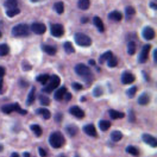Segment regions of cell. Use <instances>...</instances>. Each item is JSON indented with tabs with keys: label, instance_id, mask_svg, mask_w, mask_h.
<instances>
[{
	"label": "cell",
	"instance_id": "3957f363",
	"mask_svg": "<svg viewBox=\"0 0 157 157\" xmlns=\"http://www.w3.org/2000/svg\"><path fill=\"white\" fill-rule=\"evenodd\" d=\"M30 32L29 25L26 24H18L12 28V35L16 37H22V36H28Z\"/></svg>",
	"mask_w": 157,
	"mask_h": 157
},
{
	"label": "cell",
	"instance_id": "8992f818",
	"mask_svg": "<svg viewBox=\"0 0 157 157\" xmlns=\"http://www.w3.org/2000/svg\"><path fill=\"white\" fill-rule=\"evenodd\" d=\"M1 111L6 114H10L12 113L13 111H17L19 112L20 114H26L28 112H26V110H22L20 106H19V104H11V105H5V106L1 107Z\"/></svg>",
	"mask_w": 157,
	"mask_h": 157
},
{
	"label": "cell",
	"instance_id": "9c48e42d",
	"mask_svg": "<svg viewBox=\"0 0 157 157\" xmlns=\"http://www.w3.org/2000/svg\"><path fill=\"white\" fill-rule=\"evenodd\" d=\"M150 49H151L150 44H145L143 47V49L140 51V55H139V62L140 63H145L147 62L148 56H149V52H150Z\"/></svg>",
	"mask_w": 157,
	"mask_h": 157
},
{
	"label": "cell",
	"instance_id": "1f68e13d",
	"mask_svg": "<svg viewBox=\"0 0 157 157\" xmlns=\"http://www.w3.org/2000/svg\"><path fill=\"white\" fill-rule=\"evenodd\" d=\"M126 152H129L130 155H133V156H138V155H139L138 149L135 148V147H132V145H129V147L126 148Z\"/></svg>",
	"mask_w": 157,
	"mask_h": 157
},
{
	"label": "cell",
	"instance_id": "db71d44e",
	"mask_svg": "<svg viewBox=\"0 0 157 157\" xmlns=\"http://www.w3.org/2000/svg\"><path fill=\"white\" fill-rule=\"evenodd\" d=\"M24 157H30V154L29 152H25L24 154Z\"/></svg>",
	"mask_w": 157,
	"mask_h": 157
},
{
	"label": "cell",
	"instance_id": "5b68a950",
	"mask_svg": "<svg viewBox=\"0 0 157 157\" xmlns=\"http://www.w3.org/2000/svg\"><path fill=\"white\" fill-rule=\"evenodd\" d=\"M49 81H50V83H49L45 88H43L44 93H51L52 90H55V89L60 86V82H61L60 77H58L57 75H52V76L49 78Z\"/></svg>",
	"mask_w": 157,
	"mask_h": 157
},
{
	"label": "cell",
	"instance_id": "ac0fdd59",
	"mask_svg": "<svg viewBox=\"0 0 157 157\" xmlns=\"http://www.w3.org/2000/svg\"><path fill=\"white\" fill-rule=\"evenodd\" d=\"M93 23H94V25L97 26V29H98L100 32H104V31H105L104 23H102V20H101L99 17H94V18H93Z\"/></svg>",
	"mask_w": 157,
	"mask_h": 157
},
{
	"label": "cell",
	"instance_id": "f35d334b",
	"mask_svg": "<svg viewBox=\"0 0 157 157\" xmlns=\"http://www.w3.org/2000/svg\"><path fill=\"white\" fill-rule=\"evenodd\" d=\"M107 64H108V67H111V68H114V67H117V64H118V58L112 56V57L108 60Z\"/></svg>",
	"mask_w": 157,
	"mask_h": 157
},
{
	"label": "cell",
	"instance_id": "8fae6325",
	"mask_svg": "<svg viewBox=\"0 0 157 157\" xmlns=\"http://www.w3.org/2000/svg\"><path fill=\"white\" fill-rule=\"evenodd\" d=\"M69 113L73 114L74 117H76V118H78V119H82V118L85 117V112L78 106H72L69 108Z\"/></svg>",
	"mask_w": 157,
	"mask_h": 157
},
{
	"label": "cell",
	"instance_id": "e0dca14e",
	"mask_svg": "<svg viewBox=\"0 0 157 157\" xmlns=\"http://www.w3.org/2000/svg\"><path fill=\"white\" fill-rule=\"evenodd\" d=\"M42 50H43L44 52H47L48 55H55V54H56V48L52 47V45L43 44V45H42Z\"/></svg>",
	"mask_w": 157,
	"mask_h": 157
},
{
	"label": "cell",
	"instance_id": "603a6c76",
	"mask_svg": "<svg viewBox=\"0 0 157 157\" xmlns=\"http://www.w3.org/2000/svg\"><path fill=\"white\" fill-rule=\"evenodd\" d=\"M99 127H100V130H102V131H107V130L111 127V123H110L108 120H100V122H99Z\"/></svg>",
	"mask_w": 157,
	"mask_h": 157
},
{
	"label": "cell",
	"instance_id": "c3c4849f",
	"mask_svg": "<svg viewBox=\"0 0 157 157\" xmlns=\"http://www.w3.org/2000/svg\"><path fill=\"white\" fill-rule=\"evenodd\" d=\"M61 120H62V115H61L60 113H57V114H56V122H57V123H60Z\"/></svg>",
	"mask_w": 157,
	"mask_h": 157
},
{
	"label": "cell",
	"instance_id": "ffe728a7",
	"mask_svg": "<svg viewBox=\"0 0 157 157\" xmlns=\"http://www.w3.org/2000/svg\"><path fill=\"white\" fill-rule=\"evenodd\" d=\"M150 102V97L148 94H142L139 98H138V104L142 105V106H145Z\"/></svg>",
	"mask_w": 157,
	"mask_h": 157
},
{
	"label": "cell",
	"instance_id": "816d5d0a",
	"mask_svg": "<svg viewBox=\"0 0 157 157\" xmlns=\"http://www.w3.org/2000/svg\"><path fill=\"white\" fill-rule=\"evenodd\" d=\"M89 64H90V65H94V64H95V62H94L93 60H89Z\"/></svg>",
	"mask_w": 157,
	"mask_h": 157
},
{
	"label": "cell",
	"instance_id": "484cf974",
	"mask_svg": "<svg viewBox=\"0 0 157 157\" xmlns=\"http://www.w3.org/2000/svg\"><path fill=\"white\" fill-rule=\"evenodd\" d=\"M31 130H32V132H33L37 137H41V135H42V127L39 126V125H37V124L31 125Z\"/></svg>",
	"mask_w": 157,
	"mask_h": 157
},
{
	"label": "cell",
	"instance_id": "4316f807",
	"mask_svg": "<svg viewBox=\"0 0 157 157\" xmlns=\"http://www.w3.org/2000/svg\"><path fill=\"white\" fill-rule=\"evenodd\" d=\"M112 56H113V54H112L111 51H106V52H105V54H102V55L100 56L99 62H100V63H104L105 61H108V60H110Z\"/></svg>",
	"mask_w": 157,
	"mask_h": 157
},
{
	"label": "cell",
	"instance_id": "91938a15",
	"mask_svg": "<svg viewBox=\"0 0 157 157\" xmlns=\"http://www.w3.org/2000/svg\"><path fill=\"white\" fill-rule=\"evenodd\" d=\"M60 157H65V156H60Z\"/></svg>",
	"mask_w": 157,
	"mask_h": 157
},
{
	"label": "cell",
	"instance_id": "681fc988",
	"mask_svg": "<svg viewBox=\"0 0 157 157\" xmlns=\"http://www.w3.org/2000/svg\"><path fill=\"white\" fill-rule=\"evenodd\" d=\"M130 120L131 122H135V114H133V112L131 111V117H130Z\"/></svg>",
	"mask_w": 157,
	"mask_h": 157
},
{
	"label": "cell",
	"instance_id": "4fadbf2b",
	"mask_svg": "<svg viewBox=\"0 0 157 157\" xmlns=\"http://www.w3.org/2000/svg\"><path fill=\"white\" fill-rule=\"evenodd\" d=\"M83 131H85L86 135H88V136H90V137H97V130H95V126H94L93 124L85 125Z\"/></svg>",
	"mask_w": 157,
	"mask_h": 157
},
{
	"label": "cell",
	"instance_id": "94428289",
	"mask_svg": "<svg viewBox=\"0 0 157 157\" xmlns=\"http://www.w3.org/2000/svg\"><path fill=\"white\" fill-rule=\"evenodd\" d=\"M75 157H78V156H75Z\"/></svg>",
	"mask_w": 157,
	"mask_h": 157
},
{
	"label": "cell",
	"instance_id": "4dcf8cb0",
	"mask_svg": "<svg viewBox=\"0 0 157 157\" xmlns=\"http://www.w3.org/2000/svg\"><path fill=\"white\" fill-rule=\"evenodd\" d=\"M10 52V48L7 44H0V56H6Z\"/></svg>",
	"mask_w": 157,
	"mask_h": 157
},
{
	"label": "cell",
	"instance_id": "7c38bea8",
	"mask_svg": "<svg viewBox=\"0 0 157 157\" xmlns=\"http://www.w3.org/2000/svg\"><path fill=\"white\" fill-rule=\"evenodd\" d=\"M133 81H135V75L133 74H131L129 72H125L122 75V82L124 85H130V83H132Z\"/></svg>",
	"mask_w": 157,
	"mask_h": 157
},
{
	"label": "cell",
	"instance_id": "7a4b0ae2",
	"mask_svg": "<svg viewBox=\"0 0 157 157\" xmlns=\"http://www.w3.org/2000/svg\"><path fill=\"white\" fill-rule=\"evenodd\" d=\"M49 143H50V145L52 148H55V149H58L61 148L63 144H64V137L62 136L61 132H58V131H56V132H52L49 137Z\"/></svg>",
	"mask_w": 157,
	"mask_h": 157
},
{
	"label": "cell",
	"instance_id": "74e56055",
	"mask_svg": "<svg viewBox=\"0 0 157 157\" xmlns=\"http://www.w3.org/2000/svg\"><path fill=\"white\" fill-rule=\"evenodd\" d=\"M136 92H137V87H136V86H133V87H131V88H129V89H127L126 94H127V97H129V98H133V97H135V94H136Z\"/></svg>",
	"mask_w": 157,
	"mask_h": 157
},
{
	"label": "cell",
	"instance_id": "52a82bcc",
	"mask_svg": "<svg viewBox=\"0 0 157 157\" xmlns=\"http://www.w3.org/2000/svg\"><path fill=\"white\" fill-rule=\"evenodd\" d=\"M50 32H51V35L54 37H61L64 33L63 26L61 24H52L50 26Z\"/></svg>",
	"mask_w": 157,
	"mask_h": 157
},
{
	"label": "cell",
	"instance_id": "bcb514c9",
	"mask_svg": "<svg viewBox=\"0 0 157 157\" xmlns=\"http://www.w3.org/2000/svg\"><path fill=\"white\" fill-rule=\"evenodd\" d=\"M4 75H5V68L0 65V78H3V77H4Z\"/></svg>",
	"mask_w": 157,
	"mask_h": 157
},
{
	"label": "cell",
	"instance_id": "7bdbcfd3",
	"mask_svg": "<svg viewBox=\"0 0 157 157\" xmlns=\"http://www.w3.org/2000/svg\"><path fill=\"white\" fill-rule=\"evenodd\" d=\"M73 87L76 89V90H80V89H82V85H80V83H77V82H75V83H73Z\"/></svg>",
	"mask_w": 157,
	"mask_h": 157
},
{
	"label": "cell",
	"instance_id": "f546056e",
	"mask_svg": "<svg viewBox=\"0 0 157 157\" xmlns=\"http://www.w3.org/2000/svg\"><path fill=\"white\" fill-rule=\"evenodd\" d=\"M55 11L58 13V15H62V13L64 12V5H63V3L62 1H57V3H55Z\"/></svg>",
	"mask_w": 157,
	"mask_h": 157
},
{
	"label": "cell",
	"instance_id": "d6986e66",
	"mask_svg": "<svg viewBox=\"0 0 157 157\" xmlns=\"http://www.w3.org/2000/svg\"><path fill=\"white\" fill-rule=\"evenodd\" d=\"M37 114L42 115V117L44 118V119H50V117H51L50 111H49V110H47V108H44V107L38 108V110H37Z\"/></svg>",
	"mask_w": 157,
	"mask_h": 157
},
{
	"label": "cell",
	"instance_id": "ba28073f",
	"mask_svg": "<svg viewBox=\"0 0 157 157\" xmlns=\"http://www.w3.org/2000/svg\"><path fill=\"white\" fill-rule=\"evenodd\" d=\"M31 31H33L36 35H43L47 31V26L42 23H33L31 25Z\"/></svg>",
	"mask_w": 157,
	"mask_h": 157
},
{
	"label": "cell",
	"instance_id": "6f0895ef",
	"mask_svg": "<svg viewBox=\"0 0 157 157\" xmlns=\"http://www.w3.org/2000/svg\"><path fill=\"white\" fill-rule=\"evenodd\" d=\"M3 150V145H1V144H0V151H1Z\"/></svg>",
	"mask_w": 157,
	"mask_h": 157
},
{
	"label": "cell",
	"instance_id": "e575fe53",
	"mask_svg": "<svg viewBox=\"0 0 157 157\" xmlns=\"http://www.w3.org/2000/svg\"><path fill=\"white\" fill-rule=\"evenodd\" d=\"M33 101H35V88H32V89L30 90L29 97H28V100H26V104L31 105V104H33Z\"/></svg>",
	"mask_w": 157,
	"mask_h": 157
},
{
	"label": "cell",
	"instance_id": "cb8c5ba5",
	"mask_svg": "<svg viewBox=\"0 0 157 157\" xmlns=\"http://www.w3.org/2000/svg\"><path fill=\"white\" fill-rule=\"evenodd\" d=\"M19 13H20V10H19L18 7H15V8H7V11H6V15H7L8 17H15V16L19 15Z\"/></svg>",
	"mask_w": 157,
	"mask_h": 157
},
{
	"label": "cell",
	"instance_id": "ee69618b",
	"mask_svg": "<svg viewBox=\"0 0 157 157\" xmlns=\"http://www.w3.org/2000/svg\"><path fill=\"white\" fill-rule=\"evenodd\" d=\"M23 68H25V70H30L31 69V65L28 64V62H23Z\"/></svg>",
	"mask_w": 157,
	"mask_h": 157
},
{
	"label": "cell",
	"instance_id": "6da1fadb",
	"mask_svg": "<svg viewBox=\"0 0 157 157\" xmlns=\"http://www.w3.org/2000/svg\"><path fill=\"white\" fill-rule=\"evenodd\" d=\"M75 73L78 76H82L87 83H90L92 81H93V75H92V73H90V69L83 63H78V64L75 65Z\"/></svg>",
	"mask_w": 157,
	"mask_h": 157
},
{
	"label": "cell",
	"instance_id": "d4e9b609",
	"mask_svg": "<svg viewBox=\"0 0 157 157\" xmlns=\"http://www.w3.org/2000/svg\"><path fill=\"white\" fill-rule=\"evenodd\" d=\"M135 52H136V43L133 41H131L127 44V54L129 55H133Z\"/></svg>",
	"mask_w": 157,
	"mask_h": 157
},
{
	"label": "cell",
	"instance_id": "8d00e7d4",
	"mask_svg": "<svg viewBox=\"0 0 157 157\" xmlns=\"http://www.w3.org/2000/svg\"><path fill=\"white\" fill-rule=\"evenodd\" d=\"M125 12H126V17H127V19L129 18H131L132 16H135V8L132 7V6H127L126 7V10H125Z\"/></svg>",
	"mask_w": 157,
	"mask_h": 157
},
{
	"label": "cell",
	"instance_id": "7dc6e473",
	"mask_svg": "<svg viewBox=\"0 0 157 157\" xmlns=\"http://www.w3.org/2000/svg\"><path fill=\"white\" fill-rule=\"evenodd\" d=\"M63 98H65V100H67V101H69V100H70L73 97H72V94H70V93H65Z\"/></svg>",
	"mask_w": 157,
	"mask_h": 157
},
{
	"label": "cell",
	"instance_id": "44dd1931",
	"mask_svg": "<svg viewBox=\"0 0 157 157\" xmlns=\"http://www.w3.org/2000/svg\"><path fill=\"white\" fill-rule=\"evenodd\" d=\"M110 115L112 117V119H122L124 118V113L119 112V111H115V110H110Z\"/></svg>",
	"mask_w": 157,
	"mask_h": 157
},
{
	"label": "cell",
	"instance_id": "f907efd6",
	"mask_svg": "<svg viewBox=\"0 0 157 157\" xmlns=\"http://www.w3.org/2000/svg\"><path fill=\"white\" fill-rule=\"evenodd\" d=\"M11 157H19V154L13 152V154H11Z\"/></svg>",
	"mask_w": 157,
	"mask_h": 157
},
{
	"label": "cell",
	"instance_id": "60d3db41",
	"mask_svg": "<svg viewBox=\"0 0 157 157\" xmlns=\"http://www.w3.org/2000/svg\"><path fill=\"white\" fill-rule=\"evenodd\" d=\"M93 94H94V97H100L101 94H102V88L101 87H95L94 88V92H93Z\"/></svg>",
	"mask_w": 157,
	"mask_h": 157
},
{
	"label": "cell",
	"instance_id": "f6af8a7d",
	"mask_svg": "<svg viewBox=\"0 0 157 157\" xmlns=\"http://www.w3.org/2000/svg\"><path fill=\"white\" fill-rule=\"evenodd\" d=\"M3 92H4V80L0 78V94H3Z\"/></svg>",
	"mask_w": 157,
	"mask_h": 157
},
{
	"label": "cell",
	"instance_id": "f1b7e54d",
	"mask_svg": "<svg viewBox=\"0 0 157 157\" xmlns=\"http://www.w3.org/2000/svg\"><path fill=\"white\" fill-rule=\"evenodd\" d=\"M49 78H50L49 75L43 74V75H38V76H37V81H38L39 83H42V85H45V83L49 81Z\"/></svg>",
	"mask_w": 157,
	"mask_h": 157
},
{
	"label": "cell",
	"instance_id": "2e32d148",
	"mask_svg": "<svg viewBox=\"0 0 157 157\" xmlns=\"http://www.w3.org/2000/svg\"><path fill=\"white\" fill-rule=\"evenodd\" d=\"M65 93H67V87H64V86H63V87L58 88V89L55 92V94H54V98H55L56 100H62Z\"/></svg>",
	"mask_w": 157,
	"mask_h": 157
},
{
	"label": "cell",
	"instance_id": "d6a6232c",
	"mask_svg": "<svg viewBox=\"0 0 157 157\" xmlns=\"http://www.w3.org/2000/svg\"><path fill=\"white\" fill-rule=\"evenodd\" d=\"M64 50H65L67 54H73V52L75 51L74 50V47H73V44L70 42H65L64 43Z\"/></svg>",
	"mask_w": 157,
	"mask_h": 157
},
{
	"label": "cell",
	"instance_id": "ab89813d",
	"mask_svg": "<svg viewBox=\"0 0 157 157\" xmlns=\"http://www.w3.org/2000/svg\"><path fill=\"white\" fill-rule=\"evenodd\" d=\"M39 101H41V104L43 105V106H48V105L50 104L49 98L45 97V95H41V97H39Z\"/></svg>",
	"mask_w": 157,
	"mask_h": 157
},
{
	"label": "cell",
	"instance_id": "277c9868",
	"mask_svg": "<svg viewBox=\"0 0 157 157\" xmlns=\"http://www.w3.org/2000/svg\"><path fill=\"white\" fill-rule=\"evenodd\" d=\"M74 39H75L76 44H78L80 47H89V45L92 44V39H90L87 35L81 33V32L76 33L75 37H74Z\"/></svg>",
	"mask_w": 157,
	"mask_h": 157
},
{
	"label": "cell",
	"instance_id": "83f0119b",
	"mask_svg": "<svg viewBox=\"0 0 157 157\" xmlns=\"http://www.w3.org/2000/svg\"><path fill=\"white\" fill-rule=\"evenodd\" d=\"M89 5H90L89 0H80L78 4H77L78 8H81V10H88L89 8Z\"/></svg>",
	"mask_w": 157,
	"mask_h": 157
},
{
	"label": "cell",
	"instance_id": "11a10c76",
	"mask_svg": "<svg viewBox=\"0 0 157 157\" xmlns=\"http://www.w3.org/2000/svg\"><path fill=\"white\" fill-rule=\"evenodd\" d=\"M151 7H152V8H155V10H156V8H157V7H156V5H155V4H154V3H152V4H151Z\"/></svg>",
	"mask_w": 157,
	"mask_h": 157
},
{
	"label": "cell",
	"instance_id": "b9f144b4",
	"mask_svg": "<svg viewBox=\"0 0 157 157\" xmlns=\"http://www.w3.org/2000/svg\"><path fill=\"white\" fill-rule=\"evenodd\" d=\"M38 151H39V155H41L42 157H47V151H45L43 148H39Z\"/></svg>",
	"mask_w": 157,
	"mask_h": 157
},
{
	"label": "cell",
	"instance_id": "680465c9",
	"mask_svg": "<svg viewBox=\"0 0 157 157\" xmlns=\"http://www.w3.org/2000/svg\"><path fill=\"white\" fill-rule=\"evenodd\" d=\"M0 37H1V31H0Z\"/></svg>",
	"mask_w": 157,
	"mask_h": 157
},
{
	"label": "cell",
	"instance_id": "9f6ffc18",
	"mask_svg": "<svg viewBox=\"0 0 157 157\" xmlns=\"http://www.w3.org/2000/svg\"><path fill=\"white\" fill-rule=\"evenodd\" d=\"M32 3H38V1H41V0H31Z\"/></svg>",
	"mask_w": 157,
	"mask_h": 157
},
{
	"label": "cell",
	"instance_id": "f5cc1de1",
	"mask_svg": "<svg viewBox=\"0 0 157 157\" xmlns=\"http://www.w3.org/2000/svg\"><path fill=\"white\" fill-rule=\"evenodd\" d=\"M87 20H88L87 18H82V19H81V22H82L83 24H85V23H87Z\"/></svg>",
	"mask_w": 157,
	"mask_h": 157
},
{
	"label": "cell",
	"instance_id": "5bb4252c",
	"mask_svg": "<svg viewBox=\"0 0 157 157\" xmlns=\"http://www.w3.org/2000/svg\"><path fill=\"white\" fill-rule=\"evenodd\" d=\"M143 37L147 39V41H150V39L155 38V31L152 28H144L143 30Z\"/></svg>",
	"mask_w": 157,
	"mask_h": 157
},
{
	"label": "cell",
	"instance_id": "836d02e7",
	"mask_svg": "<svg viewBox=\"0 0 157 157\" xmlns=\"http://www.w3.org/2000/svg\"><path fill=\"white\" fill-rule=\"evenodd\" d=\"M17 0H6L5 1V7L6 8H15L17 7Z\"/></svg>",
	"mask_w": 157,
	"mask_h": 157
},
{
	"label": "cell",
	"instance_id": "7402d4cb",
	"mask_svg": "<svg viewBox=\"0 0 157 157\" xmlns=\"http://www.w3.org/2000/svg\"><path fill=\"white\" fill-rule=\"evenodd\" d=\"M122 138H123V133L120 132V131H113V132L111 133V139L113 142H119Z\"/></svg>",
	"mask_w": 157,
	"mask_h": 157
},
{
	"label": "cell",
	"instance_id": "d590c367",
	"mask_svg": "<svg viewBox=\"0 0 157 157\" xmlns=\"http://www.w3.org/2000/svg\"><path fill=\"white\" fill-rule=\"evenodd\" d=\"M67 132L69 133V136H75L77 133V127L74 125H69L67 126Z\"/></svg>",
	"mask_w": 157,
	"mask_h": 157
},
{
	"label": "cell",
	"instance_id": "9a60e30c",
	"mask_svg": "<svg viewBox=\"0 0 157 157\" xmlns=\"http://www.w3.org/2000/svg\"><path fill=\"white\" fill-rule=\"evenodd\" d=\"M122 18H123V15L119 11H112L108 15V19H111L113 22H120Z\"/></svg>",
	"mask_w": 157,
	"mask_h": 157
},
{
	"label": "cell",
	"instance_id": "30bf717a",
	"mask_svg": "<svg viewBox=\"0 0 157 157\" xmlns=\"http://www.w3.org/2000/svg\"><path fill=\"white\" fill-rule=\"evenodd\" d=\"M142 138H143L144 143H147L148 145H150V147H152V148H156V147H157V139H156L154 136L148 135V133H144V135L142 136Z\"/></svg>",
	"mask_w": 157,
	"mask_h": 157
}]
</instances>
